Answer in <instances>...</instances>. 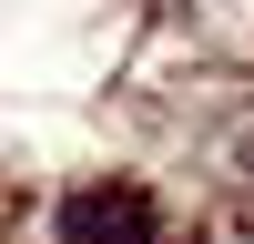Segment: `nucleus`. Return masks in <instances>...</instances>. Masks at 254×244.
Wrapping results in <instances>:
<instances>
[{
	"label": "nucleus",
	"instance_id": "nucleus-1",
	"mask_svg": "<svg viewBox=\"0 0 254 244\" xmlns=\"http://www.w3.org/2000/svg\"><path fill=\"white\" fill-rule=\"evenodd\" d=\"M61 244H163V224L132 183H81L61 203Z\"/></svg>",
	"mask_w": 254,
	"mask_h": 244
}]
</instances>
